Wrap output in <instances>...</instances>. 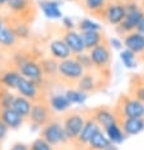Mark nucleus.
<instances>
[{
  "instance_id": "1",
  "label": "nucleus",
  "mask_w": 144,
  "mask_h": 150,
  "mask_svg": "<svg viewBox=\"0 0 144 150\" xmlns=\"http://www.w3.org/2000/svg\"><path fill=\"white\" fill-rule=\"evenodd\" d=\"M84 73H86V70L83 69L82 65L77 61V59L74 56L58 62V74H56V78L63 84H66V85L77 84V81L81 79L82 75Z\"/></svg>"
},
{
  "instance_id": "2",
  "label": "nucleus",
  "mask_w": 144,
  "mask_h": 150,
  "mask_svg": "<svg viewBox=\"0 0 144 150\" xmlns=\"http://www.w3.org/2000/svg\"><path fill=\"white\" fill-rule=\"evenodd\" d=\"M113 111L119 118H133L144 116V103L130 94H124L117 99Z\"/></svg>"
},
{
  "instance_id": "3",
  "label": "nucleus",
  "mask_w": 144,
  "mask_h": 150,
  "mask_svg": "<svg viewBox=\"0 0 144 150\" xmlns=\"http://www.w3.org/2000/svg\"><path fill=\"white\" fill-rule=\"evenodd\" d=\"M86 118H87V115L78 111L69 112V113H66L63 117L61 125H63L64 132L66 135L68 141H73V142L75 141V139L78 137V135L81 134L83 126H84Z\"/></svg>"
},
{
  "instance_id": "4",
  "label": "nucleus",
  "mask_w": 144,
  "mask_h": 150,
  "mask_svg": "<svg viewBox=\"0 0 144 150\" xmlns=\"http://www.w3.org/2000/svg\"><path fill=\"white\" fill-rule=\"evenodd\" d=\"M45 141H47L51 146H58V145H63V144H66L68 139H66V135L64 132V129H63V125L61 122L58 121V120H54L52 118L50 122H47L45 126L41 127V136Z\"/></svg>"
},
{
  "instance_id": "5",
  "label": "nucleus",
  "mask_w": 144,
  "mask_h": 150,
  "mask_svg": "<svg viewBox=\"0 0 144 150\" xmlns=\"http://www.w3.org/2000/svg\"><path fill=\"white\" fill-rule=\"evenodd\" d=\"M51 120L52 111L46 99H41L32 103V108L28 116V121L31 125H35L41 130V127L45 126L47 122H50Z\"/></svg>"
},
{
  "instance_id": "6",
  "label": "nucleus",
  "mask_w": 144,
  "mask_h": 150,
  "mask_svg": "<svg viewBox=\"0 0 144 150\" xmlns=\"http://www.w3.org/2000/svg\"><path fill=\"white\" fill-rule=\"evenodd\" d=\"M87 52L89 54V57L92 60L94 70L102 71L110 69V64L112 61V52L107 42L98 45L97 47H94Z\"/></svg>"
},
{
  "instance_id": "7",
  "label": "nucleus",
  "mask_w": 144,
  "mask_h": 150,
  "mask_svg": "<svg viewBox=\"0 0 144 150\" xmlns=\"http://www.w3.org/2000/svg\"><path fill=\"white\" fill-rule=\"evenodd\" d=\"M6 8L9 9V12L13 14L14 18H18L27 23L32 21L36 13L33 0H9Z\"/></svg>"
},
{
  "instance_id": "8",
  "label": "nucleus",
  "mask_w": 144,
  "mask_h": 150,
  "mask_svg": "<svg viewBox=\"0 0 144 150\" xmlns=\"http://www.w3.org/2000/svg\"><path fill=\"white\" fill-rule=\"evenodd\" d=\"M101 14V18L106 23L113 25V27L119 25L126 16V10H125L123 0H110Z\"/></svg>"
},
{
  "instance_id": "9",
  "label": "nucleus",
  "mask_w": 144,
  "mask_h": 150,
  "mask_svg": "<svg viewBox=\"0 0 144 150\" xmlns=\"http://www.w3.org/2000/svg\"><path fill=\"white\" fill-rule=\"evenodd\" d=\"M18 71L21 73V75L26 79H29L32 81H35L40 85V87L43 88V84L46 81V78L42 73V69H41L40 61H37L33 57L28 59L26 62H23L19 67H17Z\"/></svg>"
},
{
  "instance_id": "10",
  "label": "nucleus",
  "mask_w": 144,
  "mask_h": 150,
  "mask_svg": "<svg viewBox=\"0 0 144 150\" xmlns=\"http://www.w3.org/2000/svg\"><path fill=\"white\" fill-rule=\"evenodd\" d=\"M16 91L18 93V96L24 97V98L29 99L31 102H37V100H41V99H46L43 96V88L40 87L35 81L26 79L23 76L18 81Z\"/></svg>"
},
{
  "instance_id": "11",
  "label": "nucleus",
  "mask_w": 144,
  "mask_h": 150,
  "mask_svg": "<svg viewBox=\"0 0 144 150\" xmlns=\"http://www.w3.org/2000/svg\"><path fill=\"white\" fill-rule=\"evenodd\" d=\"M94 121L98 123V126L101 127L102 130L107 129L110 125L117 122V116L113 111V108L108 107V106H100L96 108H92L89 111V115Z\"/></svg>"
},
{
  "instance_id": "12",
  "label": "nucleus",
  "mask_w": 144,
  "mask_h": 150,
  "mask_svg": "<svg viewBox=\"0 0 144 150\" xmlns=\"http://www.w3.org/2000/svg\"><path fill=\"white\" fill-rule=\"evenodd\" d=\"M100 130H102V129H101L100 126H98V123L94 121V120L91 117V116L87 115L84 126H83V129H82V131H81V134L78 135V137L75 139L74 144L77 145L78 148L86 149V148H87V145H88V142L91 141V139H92Z\"/></svg>"
},
{
  "instance_id": "13",
  "label": "nucleus",
  "mask_w": 144,
  "mask_h": 150,
  "mask_svg": "<svg viewBox=\"0 0 144 150\" xmlns=\"http://www.w3.org/2000/svg\"><path fill=\"white\" fill-rule=\"evenodd\" d=\"M103 79L102 75L97 76L96 70H91V71H86L82 75V78L77 81V88L81 89L82 92L87 93H94L101 88V80Z\"/></svg>"
},
{
  "instance_id": "14",
  "label": "nucleus",
  "mask_w": 144,
  "mask_h": 150,
  "mask_svg": "<svg viewBox=\"0 0 144 150\" xmlns=\"http://www.w3.org/2000/svg\"><path fill=\"white\" fill-rule=\"evenodd\" d=\"M144 16V9L143 6L138 10H134V12H129L126 13V16H125L124 21L121 22L119 25H116V32L120 33V35H128V33H130L133 31H135L136 27H138L140 19L143 18Z\"/></svg>"
},
{
  "instance_id": "15",
  "label": "nucleus",
  "mask_w": 144,
  "mask_h": 150,
  "mask_svg": "<svg viewBox=\"0 0 144 150\" xmlns=\"http://www.w3.org/2000/svg\"><path fill=\"white\" fill-rule=\"evenodd\" d=\"M124 47L130 50L133 54L136 56H143L144 55V36L142 33L133 31L130 33L124 36L123 40Z\"/></svg>"
},
{
  "instance_id": "16",
  "label": "nucleus",
  "mask_w": 144,
  "mask_h": 150,
  "mask_svg": "<svg viewBox=\"0 0 144 150\" xmlns=\"http://www.w3.org/2000/svg\"><path fill=\"white\" fill-rule=\"evenodd\" d=\"M119 125L125 134V136H135L144 131V118L143 117H133V118H119Z\"/></svg>"
},
{
  "instance_id": "17",
  "label": "nucleus",
  "mask_w": 144,
  "mask_h": 150,
  "mask_svg": "<svg viewBox=\"0 0 144 150\" xmlns=\"http://www.w3.org/2000/svg\"><path fill=\"white\" fill-rule=\"evenodd\" d=\"M63 41L66 43V46L69 47V50L71 51L73 56L79 55L82 52L86 51L84 45H83V40L81 36V32L75 31V29H71V31H64L63 35Z\"/></svg>"
},
{
  "instance_id": "18",
  "label": "nucleus",
  "mask_w": 144,
  "mask_h": 150,
  "mask_svg": "<svg viewBox=\"0 0 144 150\" xmlns=\"http://www.w3.org/2000/svg\"><path fill=\"white\" fill-rule=\"evenodd\" d=\"M21 78V73L14 66L5 67V69L0 70V87L9 89V91H16Z\"/></svg>"
},
{
  "instance_id": "19",
  "label": "nucleus",
  "mask_w": 144,
  "mask_h": 150,
  "mask_svg": "<svg viewBox=\"0 0 144 150\" xmlns=\"http://www.w3.org/2000/svg\"><path fill=\"white\" fill-rule=\"evenodd\" d=\"M48 52H50V57L55 59L56 61H61V60L69 59L73 56L69 47L63 41V38H55L51 40L48 43Z\"/></svg>"
},
{
  "instance_id": "20",
  "label": "nucleus",
  "mask_w": 144,
  "mask_h": 150,
  "mask_svg": "<svg viewBox=\"0 0 144 150\" xmlns=\"http://www.w3.org/2000/svg\"><path fill=\"white\" fill-rule=\"evenodd\" d=\"M61 4L63 0H40L38 1L40 9L48 19H61L63 12L60 9Z\"/></svg>"
},
{
  "instance_id": "21",
  "label": "nucleus",
  "mask_w": 144,
  "mask_h": 150,
  "mask_svg": "<svg viewBox=\"0 0 144 150\" xmlns=\"http://www.w3.org/2000/svg\"><path fill=\"white\" fill-rule=\"evenodd\" d=\"M0 121L10 130H17L23 125L26 120L22 118L13 108H4L0 110Z\"/></svg>"
},
{
  "instance_id": "22",
  "label": "nucleus",
  "mask_w": 144,
  "mask_h": 150,
  "mask_svg": "<svg viewBox=\"0 0 144 150\" xmlns=\"http://www.w3.org/2000/svg\"><path fill=\"white\" fill-rule=\"evenodd\" d=\"M18 42L19 40L9 27L8 22L0 25V50H13L14 47H17Z\"/></svg>"
},
{
  "instance_id": "23",
  "label": "nucleus",
  "mask_w": 144,
  "mask_h": 150,
  "mask_svg": "<svg viewBox=\"0 0 144 150\" xmlns=\"http://www.w3.org/2000/svg\"><path fill=\"white\" fill-rule=\"evenodd\" d=\"M83 45H84L86 51H89L92 48L97 47L98 45L107 42L105 33L102 31H91V32H81Z\"/></svg>"
},
{
  "instance_id": "24",
  "label": "nucleus",
  "mask_w": 144,
  "mask_h": 150,
  "mask_svg": "<svg viewBox=\"0 0 144 150\" xmlns=\"http://www.w3.org/2000/svg\"><path fill=\"white\" fill-rule=\"evenodd\" d=\"M8 24L19 41L21 40H28L29 37H31V28H29V23H27V22L21 21V19H18V18L13 17L12 22H8Z\"/></svg>"
},
{
  "instance_id": "25",
  "label": "nucleus",
  "mask_w": 144,
  "mask_h": 150,
  "mask_svg": "<svg viewBox=\"0 0 144 150\" xmlns=\"http://www.w3.org/2000/svg\"><path fill=\"white\" fill-rule=\"evenodd\" d=\"M47 102H48V106H50L51 111L56 112V113H65L71 107V104L68 100L65 94H54L48 98Z\"/></svg>"
},
{
  "instance_id": "26",
  "label": "nucleus",
  "mask_w": 144,
  "mask_h": 150,
  "mask_svg": "<svg viewBox=\"0 0 144 150\" xmlns=\"http://www.w3.org/2000/svg\"><path fill=\"white\" fill-rule=\"evenodd\" d=\"M32 103L33 102H31L29 99H27V98H24V97L17 94L16 98H14V100H13L12 108L21 116L22 118L28 120L29 112H31V108H32Z\"/></svg>"
},
{
  "instance_id": "27",
  "label": "nucleus",
  "mask_w": 144,
  "mask_h": 150,
  "mask_svg": "<svg viewBox=\"0 0 144 150\" xmlns=\"http://www.w3.org/2000/svg\"><path fill=\"white\" fill-rule=\"evenodd\" d=\"M103 131L111 144L121 145L125 141V139H126V136H125V134L123 132V130H121V127L119 125V122H115V123H112V125H110L107 129H105Z\"/></svg>"
},
{
  "instance_id": "28",
  "label": "nucleus",
  "mask_w": 144,
  "mask_h": 150,
  "mask_svg": "<svg viewBox=\"0 0 144 150\" xmlns=\"http://www.w3.org/2000/svg\"><path fill=\"white\" fill-rule=\"evenodd\" d=\"M110 144H111V142H110L107 136H106L105 131L100 130L92 139H91V141L88 142V145H87L86 149H88V150H105Z\"/></svg>"
},
{
  "instance_id": "29",
  "label": "nucleus",
  "mask_w": 144,
  "mask_h": 150,
  "mask_svg": "<svg viewBox=\"0 0 144 150\" xmlns=\"http://www.w3.org/2000/svg\"><path fill=\"white\" fill-rule=\"evenodd\" d=\"M108 1L110 0H82L79 3L84 8L86 12L100 17V14L102 13V10L105 9V6L107 5Z\"/></svg>"
},
{
  "instance_id": "30",
  "label": "nucleus",
  "mask_w": 144,
  "mask_h": 150,
  "mask_svg": "<svg viewBox=\"0 0 144 150\" xmlns=\"http://www.w3.org/2000/svg\"><path fill=\"white\" fill-rule=\"evenodd\" d=\"M70 104H78V106H83L87 99H88V94L84 92H82L78 88H69L66 89V92L64 93Z\"/></svg>"
},
{
  "instance_id": "31",
  "label": "nucleus",
  "mask_w": 144,
  "mask_h": 150,
  "mask_svg": "<svg viewBox=\"0 0 144 150\" xmlns=\"http://www.w3.org/2000/svg\"><path fill=\"white\" fill-rule=\"evenodd\" d=\"M58 62L55 59L52 57H46L40 60V65L41 69H42V73L45 75V78H56V74H58Z\"/></svg>"
},
{
  "instance_id": "32",
  "label": "nucleus",
  "mask_w": 144,
  "mask_h": 150,
  "mask_svg": "<svg viewBox=\"0 0 144 150\" xmlns=\"http://www.w3.org/2000/svg\"><path fill=\"white\" fill-rule=\"evenodd\" d=\"M130 96L144 103V76H136L133 80Z\"/></svg>"
},
{
  "instance_id": "33",
  "label": "nucleus",
  "mask_w": 144,
  "mask_h": 150,
  "mask_svg": "<svg viewBox=\"0 0 144 150\" xmlns=\"http://www.w3.org/2000/svg\"><path fill=\"white\" fill-rule=\"evenodd\" d=\"M120 60L126 69H134L136 66V55L125 47L120 51Z\"/></svg>"
},
{
  "instance_id": "34",
  "label": "nucleus",
  "mask_w": 144,
  "mask_h": 150,
  "mask_svg": "<svg viewBox=\"0 0 144 150\" xmlns=\"http://www.w3.org/2000/svg\"><path fill=\"white\" fill-rule=\"evenodd\" d=\"M77 27L79 32H91V31H102V25L89 18H83L78 22Z\"/></svg>"
},
{
  "instance_id": "35",
  "label": "nucleus",
  "mask_w": 144,
  "mask_h": 150,
  "mask_svg": "<svg viewBox=\"0 0 144 150\" xmlns=\"http://www.w3.org/2000/svg\"><path fill=\"white\" fill-rule=\"evenodd\" d=\"M14 98H16V94H13L12 91L0 87V110L12 108Z\"/></svg>"
},
{
  "instance_id": "36",
  "label": "nucleus",
  "mask_w": 144,
  "mask_h": 150,
  "mask_svg": "<svg viewBox=\"0 0 144 150\" xmlns=\"http://www.w3.org/2000/svg\"><path fill=\"white\" fill-rule=\"evenodd\" d=\"M75 59H77V61L81 64L82 67L86 71H91V70H94V67H93V64H92V60H91L89 57V54L87 51L84 52H82V54H79V55H75L74 56Z\"/></svg>"
},
{
  "instance_id": "37",
  "label": "nucleus",
  "mask_w": 144,
  "mask_h": 150,
  "mask_svg": "<svg viewBox=\"0 0 144 150\" xmlns=\"http://www.w3.org/2000/svg\"><path fill=\"white\" fill-rule=\"evenodd\" d=\"M31 150H54V146H51L47 141H45L42 137H37L36 140L32 141V144L29 145Z\"/></svg>"
},
{
  "instance_id": "38",
  "label": "nucleus",
  "mask_w": 144,
  "mask_h": 150,
  "mask_svg": "<svg viewBox=\"0 0 144 150\" xmlns=\"http://www.w3.org/2000/svg\"><path fill=\"white\" fill-rule=\"evenodd\" d=\"M107 43L111 50H116V51H121L124 48V43L123 40L119 38V37H112V38L107 40Z\"/></svg>"
},
{
  "instance_id": "39",
  "label": "nucleus",
  "mask_w": 144,
  "mask_h": 150,
  "mask_svg": "<svg viewBox=\"0 0 144 150\" xmlns=\"http://www.w3.org/2000/svg\"><path fill=\"white\" fill-rule=\"evenodd\" d=\"M124 3V6H125V10H126V13L129 12H134V10H138L140 9L142 6L136 0H123Z\"/></svg>"
},
{
  "instance_id": "40",
  "label": "nucleus",
  "mask_w": 144,
  "mask_h": 150,
  "mask_svg": "<svg viewBox=\"0 0 144 150\" xmlns=\"http://www.w3.org/2000/svg\"><path fill=\"white\" fill-rule=\"evenodd\" d=\"M61 25L65 31H71V29H75V27H77L74 23V21L71 19L70 17H63L61 18Z\"/></svg>"
},
{
  "instance_id": "41",
  "label": "nucleus",
  "mask_w": 144,
  "mask_h": 150,
  "mask_svg": "<svg viewBox=\"0 0 144 150\" xmlns=\"http://www.w3.org/2000/svg\"><path fill=\"white\" fill-rule=\"evenodd\" d=\"M8 131H9V129L1 121H0V144H1V142L5 140L6 135H8Z\"/></svg>"
},
{
  "instance_id": "42",
  "label": "nucleus",
  "mask_w": 144,
  "mask_h": 150,
  "mask_svg": "<svg viewBox=\"0 0 144 150\" xmlns=\"http://www.w3.org/2000/svg\"><path fill=\"white\" fill-rule=\"evenodd\" d=\"M10 150H31V149H29V145L24 144V142H14L10 146Z\"/></svg>"
},
{
  "instance_id": "43",
  "label": "nucleus",
  "mask_w": 144,
  "mask_h": 150,
  "mask_svg": "<svg viewBox=\"0 0 144 150\" xmlns=\"http://www.w3.org/2000/svg\"><path fill=\"white\" fill-rule=\"evenodd\" d=\"M135 31L139 32V33H142V35L144 36V16H143L142 19H140V22H139V24H138V27H136Z\"/></svg>"
},
{
  "instance_id": "44",
  "label": "nucleus",
  "mask_w": 144,
  "mask_h": 150,
  "mask_svg": "<svg viewBox=\"0 0 144 150\" xmlns=\"http://www.w3.org/2000/svg\"><path fill=\"white\" fill-rule=\"evenodd\" d=\"M105 150H119V145H115V144H110L107 148Z\"/></svg>"
},
{
  "instance_id": "45",
  "label": "nucleus",
  "mask_w": 144,
  "mask_h": 150,
  "mask_svg": "<svg viewBox=\"0 0 144 150\" xmlns=\"http://www.w3.org/2000/svg\"><path fill=\"white\" fill-rule=\"evenodd\" d=\"M8 1H9V0H0V9L5 8L6 4H8Z\"/></svg>"
},
{
  "instance_id": "46",
  "label": "nucleus",
  "mask_w": 144,
  "mask_h": 150,
  "mask_svg": "<svg viewBox=\"0 0 144 150\" xmlns=\"http://www.w3.org/2000/svg\"><path fill=\"white\" fill-rule=\"evenodd\" d=\"M4 23H6V19L3 16H0V25H3Z\"/></svg>"
},
{
  "instance_id": "47",
  "label": "nucleus",
  "mask_w": 144,
  "mask_h": 150,
  "mask_svg": "<svg viewBox=\"0 0 144 150\" xmlns=\"http://www.w3.org/2000/svg\"><path fill=\"white\" fill-rule=\"evenodd\" d=\"M64 1H77V0H64Z\"/></svg>"
},
{
  "instance_id": "48",
  "label": "nucleus",
  "mask_w": 144,
  "mask_h": 150,
  "mask_svg": "<svg viewBox=\"0 0 144 150\" xmlns=\"http://www.w3.org/2000/svg\"><path fill=\"white\" fill-rule=\"evenodd\" d=\"M1 56L3 55H1V51H0V62H1Z\"/></svg>"
},
{
  "instance_id": "49",
  "label": "nucleus",
  "mask_w": 144,
  "mask_h": 150,
  "mask_svg": "<svg viewBox=\"0 0 144 150\" xmlns=\"http://www.w3.org/2000/svg\"><path fill=\"white\" fill-rule=\"evenodd\" d=\"M143 9H144V0H143Z\"/></svg>"
},
{
  "instance_id": "50",
  "label": "nucleus",
  "mask_w": 144,
  "mask_h": 150,
  "mask_svg": "<svg viewBox=\"0 0 144 150\" xmlns=\"http://www.w3.org/2000/svg\"><path fill=\"white\" fill-rule=\"evenodd\" d=\"M83 150H88V149H83Z\"/></svg>"
},
{
  "instance_id": "51",
  "label": "nucleus",
  "mask_w": 144,
  "mask_h": 150,
  "mask_svg": "<svg viewBox=\"0 0 144 150\" xmlns=\"http://www.w3.org/2000/svg\"><path fill=\"white\" fill-rule=\"evenodd\" d=\"M143 118H144V116H143Z\"/></svg>"
}]
</instances>
